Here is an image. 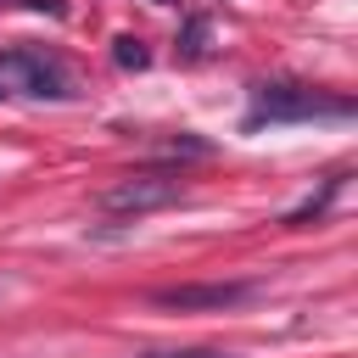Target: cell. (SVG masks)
<instances>
[{
  "label": "cell",
  "mask_w": 358,
  "mask_h": 358,
  "mask_svg": "<svg viewBox=\"0 0 358 358\" xmlns=\"http://www.w3.org/2000/svg\"><path fill=\"white\" fill-rule=\"evenodd\" d=\"M0 95H6V90H0Z\"/></svg>",
  "instance_id": "cell-9"
},
{
  "label": "cell",
  "mask_w": 358,
  "mask_h": 358,
  "mask_svg": "<svg viewBox=\"0 0 358 358\" xmlns=\"http://www.w3.org/2000/svg\"><path fill=\"white\" fill-rule=\"evenodd\" d=\"M252 296H257L252 280H207V285H162V291H151V302L173 308V313H224V308H241Z\"/></svg>",
  "instance_id": "cell-3"
},
{
  "label": "cell",
  "mask_w": 358,
  "mask_h": 358,
  "mask_svg": "<svg viewBox=\"0 0 358 358\" xmlns=\"http://www.w3.org/2000/svg\"><path fill=\"white\" fill-rule=\"evenodd\" d=\"M201 39H207V22L201 17H190V28H185V39H179V56L190 62V56H201Z\"/></svg>",
  "instance_id": "cell-7"
},
{
  "label": "cell",
  "mask_w": 358,
  "mask_h": 358,
  "mask_svg": "<svg viewBox=\"0 0 358 358\" xmlns=\"http://www.w3.org/2000/svg\"><path fill=\"white\" fill-rule=\"evenodd\" d=\"M341 185H347V173H330V179H324V185H319L308 201H296V207H291L280 224H285V229H308V224H319V218L330 213V201L341 196Z\"/></svg>",
  "instance_id": "cell-5"
},
{
  "label": "cell",
  "mask_w": 358,
  "mask_h": 358,
  "mask_svg": "<svg viewBox=\"0 0 358 358\" xmlns=\"http://www.w3.org/2000/svg\"><path fill=\"white\" fill-rule=\"evenodd\" d=\"M179 196H185L179 173H129V179L106 185V190L95 196V207H101V213H117V218H134V213H157V207H168V201H179Z\"/></svg>",
  "instance_id": "cell-2"
},
{
  "label": "cell",
  "mask_w": 358,
  "mask_h": 358,
  "mask_svg": "<svg viewBox=\"0 0 358 358\" xmlns=\"http://www.w3.org/2000/svg\"><path fill=\"white\" fill-rule=\"evenodd\" d=\"M347 112H352L347 95H324L308 84H257L246 123H302V117H347Z\"/></svg>",
  "instance_id": "cell-1"
},
{
  "label": "cell",
  "mask_w": 358,
  "mask_h": 358,
  "mask_svg": "<svg viewBox=\"0 0 358 358\" xmlns=\"http://www.w3.org/2000/svg\"><path fill=\"white\" fill-rule=\"evenodd\" d=\"M112 62H117V67H145V62H151V50H145L140 39H129V34H123V39L112 45Z\"/></svg>",
  "instance_id": "cell-6"
},
{
  "label": "cell",
  "mask_w": 358,
  "mask_h": 358,
  "mask_svg": "<svg viewBox=\"0 0 358 358\" xmlns=\"http://www.w3.org/2000/svg\"><path fill=\"white\" fill-rule=\"evenodd\" d=\"M145 358H229V352H213V347H190V352H145Z\"/></svg>",
  "instance_id": "cell-8"
},
{
  "label": "cell",
  "mask_w": 358,
  "mask_h": 358,
  "mask_svg": "<svg viewBox=\"0 0 358 358\" xmlns=\"http://www.w3.org/2000/svg\"><path fill=\"white\" fill-rule=\"evenodd\" d=\"M0 78H17V90L50 95V101L67 95V67H62L50 50H6V56H0Z\"/></svg>",
  "instance_id": "cell-4"
}]
</instances>
